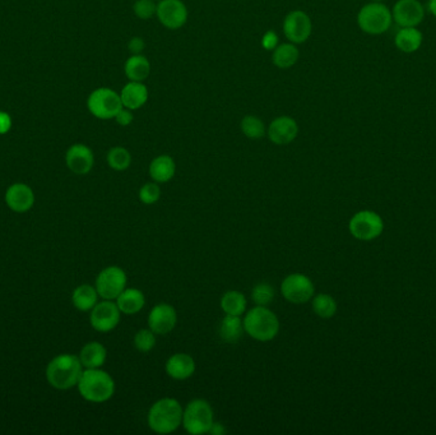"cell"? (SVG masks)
Wrapping results in <instances>:
<instances>
[{
	"instance_id": "16",
	"label": "cell",
	"mask_w": 436,
	"mask_h": 435,
	"mask_svg": "<svg viewBox=\"0 0 436 435\" xmlns=\"http://www.w3.org/2000/svg\"><path fill=\"white\" fill-rule=\"evenodd\" d=\"M392 15L398 26L416 27L423 21L425 9L418 0H398Z\"/></svg>"
},
{
	"instance_id": "22",
	"label": "cell",
	"mask_w": 436,
	"mask_h": 435,
	"mask_svg": "<svg viewBox=\"0 0 436 435\" xmlns=\"http://www.w3.org/2000/svg\"><path fill=\"white\" fill-rule=\"evenodd\" d=\"M117 305L121 311V314L126 316H134L145 308V294L139 289L126 287L118 297H117Z\"/></svg>"
},
{
	"instance_id": "27",
	"label": "cell",
	"mask_w": 436,
	"mask_h": 435,
	"mask_svg": "<svg viewBox=\"0 0 436 435\" xmlns=\"http://www.w3.org/2000/svg\"><path fill=\"white\" fill-rule=\"evenodd\" d=\"M221 309L227 316H237L242 317L244 313H246L248 301L245 295L240 291H226L221 297Z\"/></svg>"
},
{
	"instance_id": "12",
	"label": "cell",
	"mask_w": 436,
	"mask_h": 435,
	"mask_svg": "<svg viewBox=\"0 0 436 435\" xmlns=\"http://www.w3.org/2000/svg\"><path fill=\"white\" fill-rule=\"evenodd\" d=\"M156 15L159 23L169 30H179L185 26L189 12L181 0H159Z\"/></svg>"
},
{
	"instance_id": "13",
	"label": "cell",
	"mask_w": 436,
	"mask_h": 435,
	"mask_svg": "<svg viewBox=\"0 0 436 435\" xmlns=\"http://www.w3.org/2000/svg\"><path fill=\"white\" fill-rule=\"evenodd\" d=\"M312 23L310 17L303 11H292L284 21V34L292 44H304L312 36Z\"/></svg>"
},
{
	"instance_id": "21",
	"label": "cell",
	"mask_w": 436,
	"mask_h": 435,
	"mask_svg": "<svg viewBox=\"0 0 436 435\" xmlns=\"http://www.w3.org/2000/svg\"><path fill=\"white\" fill-rule=\"evenodd\" d=\"M150 176L153 181L162 184L173 180L176 174V164L175 160L169 155H159L151 161L150 164Z\"/></svg>"
},
{
	"instance_id": "34",
	"label": "cell",
	"mask_w": 436,
	"mask_h": 435,
	"mask_svg": "<svg viewBox=\"0 0 436 435\" xmlns=\"http://www.w3.org/2000/svg\"><path fill=\"white\" fill-rule=\"evenodd\" d=\"M156 333L151 331L150 328H143V330H139L134 339H133V344L134 347L138 350L139 353H148L150 351H152L156 346Z\"/></svg>"
},
{
	"instance_id": "14",
	"label": "cell",
	"mask_w": 436,
	"mask_h": 435,
	"mask_svg": "<svg viewBox=\"0 0 436 435\" xmlns=\"http://www.w3.org/2000/svg\"><path fill=\"white\" fill-rule=\"evenodd\" d=\"M148 328L157 336H166L173 331L178 323V313L173 305L159 303L148 314Z\"/></svg>"
},
{
	"instance_id": "40",
	"label": "cell",
	"mask_w": 436,
	"mask_h": 435,
	"mask_svg": "<svg viewBox=\"0 0 436 435\" xmlns=\"http://www.w3.org/2000/svg\"><path fill=\"white\" fill-rule=\"evenodd\" d=\"M12 128V119L9 114L0 111V134H6Z\"/></svg>"
},
{
	"instance_id": "17",
	"label": "cell",
	"mask_w": 436,
	"mask_h": 435,
	"mask_svg": "<svg viewBox=\"0 0 436 435\" xmlns=\"http://www.w3.org/2000/svg\"><path fill=\"white\" fill-rule=\"evenodd\" d=\"M65 162L72 173L86 175L90 173L95 164V156L88 145L77 143L70 147L65 155Z\"/></svg>"
},
{
	"instance_id": "11",
	"label": "cell",
	"mask_w": 436,
	"mask_h": 435,
	"mask_svg": "<svg viewBox=\"0 0 436 435\" xmlns=\"http://www.w3.org/2000/svg\"><path fill=\"white\" fill-rule=\"evenodd\" d=\"M121 311L114 300H104L97 303L91 311L90 323L92 328L101 333H107L118 327Z\"/></svg>"
},
{
	"instance_id": "2",
	"label": "cell",
	"mask_w": 436,
	"mask_h": 435,
	"mask_svg": "<svg viewBox=\"0 0 436 435\" xmlns=\"http://www.w3.org/2000/svg\"><path fill=\"white\" fill-rule=\"evenodd\" d=\"M183 411L180 402L175 398L156 401L147 415L148 427L157 434H171L183 424Z\"/></svg>"
},
{
	"instance_id": "30",
	"label": "cell",
	"mask_w": 436,
	"mask_h": 435,
	"mask_svg": "<svg viewBox=\"0 0 436 435\" xmlns=\"http://www.w3.org/2000/svg\"><path fill=\"white\" fill-rule=\"evenodd\" d=\"M312 311L323 319H329L334 317L337 313V301L334 300V297L328 295V294H318L315 297H312Z\"/></svg>"
},
{
	"instance_id": "19",
	"label": "cell",
	"mask_w": 436,
	"mask_h": 435,
	"mask_svg": "<svg viewBox=\"0 0 436 435\" xmlns=\"http://www.w3.org/2000/svg\"><path fill=\"white\" fill-rule=\"evenodd\" d=\"M195 361L190 355L184 353H173L165 364L166 374L175 380H187L195 373Z\"/></svg>"
},
{
	"instance_id": "38",
	"label": "cell",
	"mask_w": 436,
	"mask_h": 435,
	"mask_svg": "<svg viewBox=\"0 0 436 435\" xmlns=\"http://www.w3.org/2000/svg\"><path fill=\"white\" fill-rule=\"evenodd\" d=\"M115 120H117V123H118L120 126H129V125L132 124L133 120H134L133 110L126 109V108L123 106V108L119 110L118 114H117Z\"/></svg>"
},
{
	"instance_id": "6",
	"label": "cell",
	"mask_w": 436,
	"mask_h": 435,
	"mask_svg": "<svg viewBox=\"0 0 436 435\" xmlns=\"http://www.w3.org/2000/svg\"><path fill=\"white\" fill-rule=\"evenodd\" d=\"M392 20L393 15L389 8L379 1L364 6L357 14L359 27L369 35H381L387 32Z\"/></svg>"
},
{
	"instance_id": "32",
	"label": "cell",
	"mask_w": 436,
	"mask_h": 435,
	"mask_svg": "<svg viewBox=\"0 0 436 435\" xmlns=\"http://www.w3.org/2000/svg\"><path fill=\"white\" fill-rule=\"evenodd\" d=\"M244 136L249 139H260L267 136V128L262 119L256 115H245L240 123Z\"/></svg>"
},
{
	"instance_id": "26",
	"label": "cell",
	"mask_w": 436,
	"mask_h": 435,
	"mask_svg": "<svg viewBox=\"0 0 436 435\" xmlns=\"http://www.w3.org/2000/svg\"><path fill=\"white\" fill-rule=\"evenodd\" d=\"M423 34L416 27H402L395 35V46L403 53H415L423 44Z\"/></svg>"
},
{
	"instance_id": "44",
	"label": "cell",
	"mask_w": 436,
	"mask_h": 435,
	"mask_svg": "<svg viewBox=\"0 0 436 435\" xmlns=\"http://www.w3.org/2000/svg\"><path fill=\"white\" fill-rule=\"evenodd\" d=\"M156 1H159V0H156Z\"/></svg>"
},
{
	"instance_id": "10",
	"label": "cell",
	"mask_w": 436,
	"mask_h": 435,
	"mask_svg": "<svg viewBox=\"0 0 436 435\" xmlns=\"http://www.w3.org/2000/svg\"><path fill=\"white\" fill-rule=\"evenodd\" d=\"M126 283L128 277L125 271L118 266H110L98 273L95 287L98 297L104 300H117V297L126 289Z\"/></svg>"
},
{
	"instance_id": "36",
	"label": "cell",
	"mask_w": 436,
	"mask_h": 435,
	"mask_svg": "<svg viewBox=\"0 0 436 435\" xmlns=\"http://www.w3.org/2000/svg\"><path fill=\"white\" fill-rule=\"evenodd\" d=\"M156 11H157L156 0H137L133 4V12L139 20H151L153 15H156Z\"/></svg>"
},
{
	"instance_id": "1",
	"label": "cell",
	"mask_w": 436,
	"mask_h": 435,
	"mask_svg": "<svg viewBox=\"0 0 436 435\" xmlns=\"http://www.w3.org/2000/svg\"><path fill=\"white\" fill-rule=\"evenodd\" d=\"M84 373V365L79 356L62 353L48 363L46 379L51 387L65 391L76 387Z\"/></svg>"
},
{
	"instance_id": "43",
	"label": "cell",
	"mask_w": 436,
	"mask_h": 435,
	"mask_svg": "<svg viewBox=\"0 0 436 435\" xmlns=\"http://www.w3.org/2000/svg\"><path fill=\"white\" fill-rule=\"evenodd\" d=\"M374 1H383V0H374Z\"/></svg>"
},
{
	"instance_id": "25",
	"label": "cell",
	"mask_w": 436,
	"mask_h": 435,
	"mask_svg": "<svg viewBox=\"0 0 436 435\" xmlns=\"http://www.w3.org/2000/svg\"><path fill=\"white\" fill-rule=\"evenodd\" d=\"M124 73L129 81L143 82L151 73V63L142 54L132 56L125 62Z\"/></svg>"
},
{
	"instance_id": "37",
	"label": "cell",
	"mask_w": 436,
	"mask_h": 435,
	"mask_svg": "<svg viewBox=\"0 0 436 435\" xmlns=\"http://www.w3.org/2000/svg\"><path fill=\"white\" fill-rule=\"evenodd\" d=\"M278 35L273 31V30H270V31H267L265 34H264L263 39H262V46L265 50H268V51H273L275 48L278 46Z\"/></svg>"
},
{
	"instance_id": "18",
	"label": "cell",
	"mask_w": 436,
	"mask_h": 435,
	"mask_svg": "<svg viewBox=\"0 0 436 435\" xmlns=\"http://www.w3.org/2000/svg\"><path fill=\"white\" fill-rule=\"evenodd\" d=\"M6 203L13 212L25 214L34 207L35 194L26 184L17 183L8 188L6 192Z\"/></svg>"
},
{
	"instance_id": "3",
	"label": "cell",
	"mask_w": 436,
	"mask_h": 435,
	"mask_svg": "<svg viewBox=\"0 0 436 435\" xmlns=\"http://www.w3.org/2000/svg\"><path fill=\"white\" fill-rule=\"evenodd\" d=\"M245 333L259 342H270L277 337L279 319L268 306L256 305L242 319Z\"/></svg>"
},
{
	"instance_id": "39",
	"label": "cell",
	"mask_w": 436,
	"mask_h": 435,
	"mask_svg": "<svg viewBox=\"0 0 436 435\" xmlns=\"http://www.w3.org/2000/svg\"><path fill=\"white\" fill-rule=\"evenodd\" d=\"M145 48V42L142 37L136 36L131 39V41L128 42V50L132 53V56H139L143 53Z\"/></svg>"
},
{
	"instance_id": "31",
	"label": "cell",
	"mask_w": 436,
	"mask_h": 435,
	"mask_svg": "<svg viewBox=\"0 0 436 435\" xmlns=\"http://www.w3.org/2000/svg\"><path fill=\"white\" fill-rule=\"evenodd\" d=\"M106 161L112 170L125 171L132 164V155L125 147L117 145L109 150V152L106 155Z\"/></svg>"
},
{
	"instance_id": "4",
	"label": "cell",
	"mask_w": 436,
	"mask_h": 435,
	"mask_svg": "<svg viewBox=\"0 0 436 435\" xmlns=\"http://www.w3.org/2000/svg\"><path fill=\"white\" fill-rule=\"evenodd\" d=\"M77 387L84 400L93 403L106 402L115 394V382L112 377L100 368L84 370Z\"/></svg>"
},
{
	"instance_id": "7",
	"label": "cell",
	"mask_w": 436,
	"mask_h": 435,
	"mask_svg": "<svg viewBox=\"0 0 436 435\" xmlns=\"http://www.w3.org/2000/svg\"><path fill=\"white\" fill-rule=\"evenodd\" d=\"M348 230L355 239L361 242H371L383 234L384 221L374 211L364 209L353 214L348 222Z\"/></svg>"
},
{
	"instance_id": "15",
	"label": "cell",
	"mask_w": 436,
	"mask_h": 435,
	"mask_svg": "<svg viewBox=\"0 0 436 435\" xmlns=\"http://www.w3.org/2000/svg\"><path fill=\"white\" fill-rule=\"evenodd\" d=\"M298 122L287 115H282L272 120L270 126L267 128V137L273 145H290L298 138Z\"/></svg>"
},
{
	"instance_id": "23",
	"label": "cell",
	"mask_w": 436,
	"mask_h": 435,
	"mask_svg": "<svg viewBox=\"0 0 436 435\" xmlns=\"http://www.w3.org/2000/svg\"><path fill=\"white\" fill-rule=\"evenodd\" d=\"M107 359V350L103 344L92 341L82 347L79 360L86 369H97L104 365Z\"/></svg>"
},
{
	"instance_id": "35",
	"label": "cell",
	"mask_w": 436,
	"mask_h": 435,
	"mask_svg": "<svg viewBox=\"0 0 436 435\" xmlns=\"http://www.w3.org/2000/svg\"><path fill=\"white\" fill-rule=\"evenodd\" d=\"M138 197L139 200L145 206H152L154 203H157L161 197L159 183L156 181L145 183V186H142V188L139 189Z\"/></svg>"
},
{
	"instance_id": "42",
	"label": "cell",
	"mask_w": 436,
	"mask_h": 435,
	"mask_svg": "<svg viewBox=\"0 0 436 435\" xmlns=\"http://www.w3.org/2000/svg\"><path fill=\"white\" fill-rule=\"evenodd\" d=\"M429 9L431 14H434L436 17V0H430Z\"/></svg>"
},
{
	"instance_id": "5",
	"label": "cell",
	"mask_w": 436,
	"mask_h": 435,
	"mask_svg": "<svg viewBox=\"0 0 436 435\" xmlns=\"http://www.w3.org/2000/svg\"><path fill=\"white\" fill-rule=\"evenodd\" d=\"M215 422L213 408L203 398H195L183 411V427L189 434H208Z\"/></svg>"
},
{
	"instance_id": "33",
	"label": "cell",
	"mask_w": 436,
	"mask_h": 435,
	"mask_svg": "<svg viewBox=\"0 0 436 435\" xmlns=\"http://www.w3.org/2000/svg\"><path fill=\"white\" fill-rule=\"evenodd\" d=\"M276 292L273 286L267 283H256L251 290V300L259 306H268L273 301Z\"/></svg>"
},
{
	"instance_id": "41",
	"label": "cell",
	"mask_w": 436,
	"mask_h": 435,
	"mask_svg": "<svg viewBox=\"0 0 436 435\" xmlns=\"http://www.w3.org/2000/svg\"><path fill=\"white\" fill-rule=\"evenodd\" d=\"M225 431H226V429L225 427L222 425L221 422H213V425H212V428L209 430V433L208 434H213V435H222L225 434Z\"/></svg>"
},
{
	"instance_id": "20",
	"label": "cell",
	"mask_w": 436,
	"mask_h": 435,
	"mask_svg": "<svg viewBox=\"0 0 436 435\" xmlns=\"http://www.w3.org/2000/svg\"><path fill=\"white\" fill-rule=\"evenodd\" d=\"M119 95L121 98L123 106L131 110H138L140 108H143L150 97L148 89L145 83L134 81L126 83Z\"/></svg>"
},
{
	"instance_id": "8",
	"label": "cell",
	"mask_w": 436,
	"mask_h": 435,
	"mask_svg": "<svg viewBox=\"0 0 436 435\" xmlns=\"http://www.w3.org/2000/svg\"><path fill=\"white\" fill-rule=\"evenodd\" d=\"M87 108L91 114L101 120L115 119L119 110L123 108L118 92L111 89L101 87L93 91L87 100Z\"/></svg>"
},
{
	"instance_id": "29",
	"label": "cell",
	"mask_w": 436,
	"mask_h": 435,
	"mask_svg": "<svg viewBox=\"0 0 436 435\" xmlns=\"http://www.w3.org/2000/svg\"><path fill=\"white\" fill-rule=\"evenodd\" d=\"M244 332L245 330H244L242 318L237 316H227V314L222 319L221 325L218 328L220 337L227 344H234L236 341H239L242 339Z\"/></svg>"
},
{
	"instance_id": "24",
	"label": "cell",
	"mask_w": 436,
	"mask_h": 435,
	"mask_svg": "<svg viewBox=\"0 0 436 435\" xmlns=\"http://www.w3.org/2000/svg\"><path fill=\"white\" fill-rule=\"evenodd\" d=\"M298 58L300 51L296 44L290 41L278 44L277 48L272 53V62L279 70H289L293 67L298 63Z\"/></svg>"
},
{
	"instance_id": "28",
	"label": "cell",
	"mask_w": 436,
	"mask_h": 435,
	"mask_svg": "<svg viewBox=\"0 0 436 435\" xmlns=\"http://www.w3.org/2000/svg\"><path fill=\"white\" fill-rule=\"evenodd\" d=\"M72 301L79 311H91L98 303V292L91 285H81L73 291Z\"/></svg>"
},
{
	"instance_id": "9",
	"label": "cell",
	"mask_w": 436,
	"mask_h": 435,
	"mask_svg": "<svg viewBox=\"0 0 436 435\" xmlns=\"http://www.w3.org/2000/svg\"><path fill=\"white\" fill-rule=\"evenodd\" d=\"M281 294L291 304H306L315 295V287L306 275L291 273L281 283Z\"/></svg>"
}]
</instances>
